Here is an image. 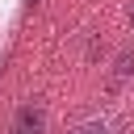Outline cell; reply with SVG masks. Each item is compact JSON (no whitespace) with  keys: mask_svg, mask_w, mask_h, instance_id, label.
Here are the masks:
<instances>
[{"mask_svg":"<svg viewBox=\"0 0 134 134\" xmlns=\"http://www.w3.org/2000/svg\"><path fill=\"white\" fill-rule=\"evenodd\" d=\"M130 71H134V50H121V59H117V71H113V75H117V80H126Z\"/></svg>","mask_w":134,"mask_h":134,"instance_id":"cell-2","label":"cell"},{"mask_svg":"<svg viewBox=\"0 0 134 134\" xmlns=\"http://www.w3.org/2000/svg\"><path fill=\"white\" fill-rule=\"evenodd\" d=\"M130 17H134V8H130Z\"/></svg>","mask_w":134,"mask_h":134,"instance_id":"cell-4","label":"cell"},{"mask_svg":"<svg viewBox=\"0 0 134 134\" xmlns=\"http://www.w3.org/2000/svg\"><path fill=\"white\" fill-rule=\"evenodd\" d=\"M46 130V113L42 105H21L17 117H13V134H42Z\"/></svg>","mask_w":134,"mask_h":134,"instance_id":"cell-1","label":"cell"},{"mask_svg":"<svg viewBox=\"0 0 134 134\" xmlns=\"http://www.w3.org/2000/svg\"><path fill=\"white\" fill-rule=\"evenodd\" d=\"M75 134H109V126H105V121H84Z\"/></svg>","mask_w":134,"mask_h":134,"instance_id":"cell-3","label":"cell"}]
</instances>
